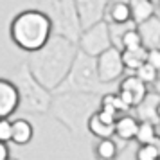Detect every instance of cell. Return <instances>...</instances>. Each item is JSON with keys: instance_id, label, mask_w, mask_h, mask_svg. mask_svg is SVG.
<instances>
[{"instance_id": "6da1fadb", "label": "cell", "mask_w": 160, "mask_h": 160, "mask_svg": "<svg viewBox=\"0 0 160 160\" xmlns=\"http://www.w3.org/2000/svg\"><path fill=\"white\" fill-rule=\"evenodd\" d=\"M51 20L49 16L42 11H23L20 15L15 16V20L11 22V40L18 45L22 51L34 52L40 51L51 36Z\"/></svg>"}, {"instance_id": "7a4b0ae2", "label": "cell", "mask_w": 160, "mask_h": 160, "mask_svg": "<svg viewBox=\"0 0 160 160\" xmlns=\"http://www.w3.org/2000/svg\"><path fill=\"white\" fill-rule=\"evenodd\" d=\"M148 85L144 81L137 78V76H130L121 83V90H119V97L122 99L128 106H138L144 101L146 94H148Z\"/></svg>"}, {"instance_id": "3957f363", "label": "cell", "mask_w": 160, "mask_h": 160, "mask_svg": "<svg viewBox=\"0 0 160 160\" xmlns=\"http://www.w3.org/2000/svg\"><path fill=\"white\" fill-rule=\"evenodd\" d=\"M122 59H121V54L113 49L102 52V56L99 58V63H97V72H99V78L102 81H113L117 79L121 74H122Z\"/></svg>"}, {"instance_id": "277c9868", "label": "cell", "mask_w": 160, "mask_h": 160, "mask_svg": "<svg viewBox=\"0 0 160 160\" xmlns=\"http://www.w3.org/2000/svg\"><path fill=\"white\" fill-rule=\"evenodd\" d=\"M20 104V95L11 81L0 79V119L13 115Z\"/></svg>"}, {"instance_id": "5b68a950", "label": "cell", "mask_w": 160, "mask_h": 160, "mask_svg": "<svg viewBox=\"0 0 160 160\" xmlns=\"http://www.w3.org/2000/svg\"><path fill=\"white\" fill-rule=\"evenodd\" d=\"M34 135V128L29 121L25 119H16L13 121V133H11V142H15L18 146H25L27 142L32 140Z\"/></svg>"}, {"instance_id": "8992f818", "label": "cell", "mask_w": 160, "mask_h": 160, "mask_svg": "<svg viewBox=\"0 0 160 160\" xmlns=\"http://www.w3.org/2000/svg\"><path fill=\"white\" fill-rule=\"evenodd\" d=\"M146 56H148V49L144 45H140L137 49H124V52L121 54V59H122L124 68L137 70L142 63H146Z\"/></svg>"}, {"instance_id": "52a82bcc", "label": "cell", "mask_w": 160, "mask_h": 160, "mask_svg": "<svg viewBox=\"0 0 160 160\" xmlns=\"http://www.w3.org/2000/svg\"><path fill=\"white\" fill-rule=\"evenodd\" d=\"M137 128H138V122L130 115H124V117H121V119L115 121V133H117V137H121L122 140L135 138Z\"/></svg>"}, {"instance_id": "ba28073f", "label": "cell", "mask_w": 160, "mask_h": 160, "mask_svg": "<svg viewBox=\"0 0 160 160\" xmlns=\"http://www.w3.org/2000/svg\"><path fill=\"white\" fill-rule=\"evenodd\" d=\"M130 9H131V18L138 23H142L148 18H151L153 11H155V8H153V4L149 0H131Z\"/></svg>"}, {"instance_id": "9c48e42d", "label": "cell", "mask_w": 160, "mask_h": 160, "mask_svg": "<svg viewBox=\"0 0 160 160\" xmlns=\"http://www.w3.org/2000/svg\"><path fill=\"white\" fill-rule=\"evenodd\" d=\"M88 130H90V133L95 135V137L106 138V137H112V135L115 133V124L102 122L101 119L97 117V113H94V115L88 119Z\"/></svg>"}, {"instance_id": "30bf717a", "label": "cell", "mask_w": 160, "mask_h": 160, "mask_svg": "<svg viewBox=\"0 0 160 160\" xmlns=\"http://www.w3.org/2000/svg\"><path fill=\"white\" fill-rule=\"evenodd\" d=\"M135 138H137L140 144H151L157 140V130L151 122H140L137 128V133H135Z\"/></svg>"}, {"instance_id": "8fae6325", "label": "cell", "mask_w": 160, "mask_h": 160, "mask_svg": "<svg viewBox=\"0 0 160 160\" xmlns=\"http://www.w3.org/2000/svg\"><path fill=\"white\" fill-rule=\"evenodd\" d=\"M110 16H112V20L115 23H126L131 18L130 4H126V2H117V4H113V8L110 11Z\"/></svg>"}, {"instance_id": "7c38bea8", "label": "cell", "mask_w": 160, "mask_h": 160, "mask_svg": "<svg viewBox=\"0 0 160 160\" xmlns=\"http://www.w3.org/2000/svg\"><path fill=\"white\" fill-rule=\"evenodd\" d=\"M95 155H97L99 158H113V157L117 155L115 142H113L110 137L101 138V142H99L97 148H95Z\"/></svg>"}, {"instance_id": "4fadbf2b", "label": "cell", "mask_w": 160, "mask_h": 160, "mask_svg": "<svg viewBox=\"0 0 160 160\" xmlns=\"http://www.w3.org/2000/svg\"><path fill=\"white\" fill-rule=\"evenodd\" d=\"M135 72H137L135 76H137V78H140V79L146 83V85L155 83V81H157V78H158V70H157L153 65H149L148 61H146V63H142V65L138 67Z\"/></svg>"}, {"instance_id": "5bb4252c", "label": "cell", "mask_w": 160, "mask_h": 160, "mask_svg": "<svg viewBox=\"0 0 160 160\" xmlns=\"http://www.w3.org/2000/svg\"><path fill=\"white\" fill-rule=\"evenodd\" d=\"M158 157H160V149L155 142H151V144H140V149L137 151L138 160H155Z\"/></svg>"}, {"instance_id": "9a60e30c", "label": "cell", "mask_w": 160, "mask_h": 160, "mask_svg": "<svg viewBox=\"0 0 160 160\" xmlns=\"http://www.w3.org/2000/svg\"><path fill=\"white\" fill-rule=\"evenodd\" d=\"M122 45L124 49H137L142 45V34L138 31H126L122 34Z\"/></svg>"}, {"instance_id": "2e32d148", "label": "cell", "mask_w": 160, "mask_h": 160, "mask_svg": "<svg viewBox=\"0 0 160 160\" xmlns=\"http://www.w3.org/2000/svg\"><path fill=\"white\" fill-rule=\"evenodd\" d=\"M11 133H13V122L8 117L0 119V140L2 142H9L11 140Z\"/></svg>"}, {"instance_id": "e0dca14e", "label": "cell", "mask_w": 160, "mask_h": 160, "mask_svg": "<svg viewBox=\"0 0 160 160\" xmlns=\"http://www.w3.org/2000/svg\"><path fill=\"white\" fill-rule=\"evenodd\" d=\"M146 61L153 65L157 70H160V49L155 47V49H148V56H146Z\"/></svg>"}, {"instance_id": "ac0fdd59", "label": "cell", "mask_w": 160, "mask_h": 160, "mask_svg": "<svg viewBox=\"0 0 160 160\" xmlns=\"http://www.w3.org/2000/svg\"><path fill=\"white\" fill-rule=\"evenodd\" d=\"M8 142H2L0 140V160H8L9 158V149H8Z\"/></svg>"}, {"instance_id": "d6986e66", "label": "cell", "mask_w": 160, "mask_h": 160, "mask_svg": "<svg viewBox=\"0 0 160 160\" xmlns=\"http://www.w3.org/2000/svg\"><path fill=\"white\" fill-rule=\"evenodd\" d=\"M157 115L160 117V102H158V104H157Z\"/></svg>"}]
</instances>
